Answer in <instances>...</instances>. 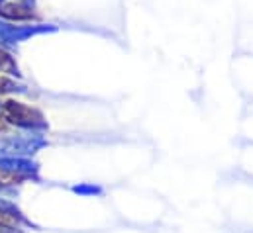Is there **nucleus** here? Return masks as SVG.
I'll list each match as a JSON object with an SVG mask.
<instances>
[{"mask_svg": "<svg viewBox=\"0 0 253 233\" xmlns=\"http://www.w3.org/2000/svg\"><path fill=\"white\" fill-rule=\"evenodd\" d=\"M14 224H16V216L0 210V228H14Z\"/></svg>", "mask_w": 253, "mask_h": 233, "instance_id": "nucleus-4", "label": "nucleus"}, {"mask_svg": "<svg viewBox=\"0 0 253 233\" xmlns=\"http://www.w3.org/2000/svg\"><path fill=\"white\" fill-rule=\"evenodd\" d=\"M8 90H14V82H10L6 78H0V94L2 92H8Z\"/></svg>", "mask_w": 253, "mask_h": 233, "instance_id": "nucleus-5", "label": "nucleus"}, {"mask_svg": "<svg viewBox=\"0 0 253 233\" xmlns=\"http://www.w3.org/2000/svg\"><path fill=\"white\" fill-rule=\"evenodd\" d=\"M0 14L12 20H26L32 16V12L26 6H16V4H0Z\"/></svg>", "mask_w": 253, "mask_h": 233, "instance_id": "nucleus-2", "label": "nucleus"}, {"mask_svg": "<svg viewBox=\"0 0 253 233\" xmlns=\"http://www.w3.org/2000/svg\"><path fill=\"white\" fill-rule=\"evenodd\" d=\"M4 114L6 117L12 121V123H18V125H26V127H34V125H43L40 112L28 108L26 104L22 102H6L4 104Z\"/></svg>", "mask_w": 253, "mask_h": 233, "instance_id": "nucleus-1", "label": "nucleus"}, {"mask_svg": "<svg viewBox=\"0 0 253 233\" xmlns=\"http://www.w3.org/2000/svg\"><path fill=\"white\" fill-rule=\"evenodd\" d=\"M0 71H2V73H10V75L18 73V71H16V65H14V61H12V57H10L8 53H4L2 49H0Z\"/></svg>", "mask_w": 253, "mask_h": 233, "instance_id": "nucleus-3", "label": "nucleus"}]
</instances>
